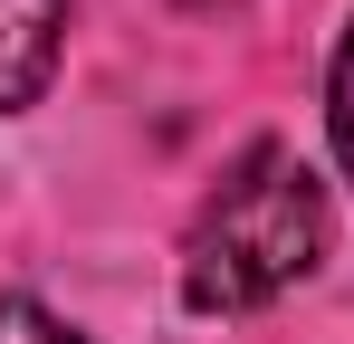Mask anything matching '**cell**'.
Wrapping results in <instances>:
<instances>
[{
	"mask_svg": "<svg viewBox=\"0 0 354 344\" xmlns=\"http://www.w3.org/2000/svg\"><path fill=\"white\" fill-rule=\"evenodd\" d=\"M326 124H335V163L354 172V29L335 48V77H326Z\"/></svg>",
	"mask_w": 354,
	"mask_h": 344,
	"instance_id": "cell-4",
	"label": "cell"
},
{
	"mask_svg": "<svg viewBox=\"0 0 354 344\" xmlns=\"http://www.w3.org/2000/svg\"><path fill=\"white\" fill-rule=\"evenodd\" d=\"M0 344H86L77 325H58L39 296H0Z\"/></svg>",
	"mask_w": 354,
	"mask_h": 344,
	"instance_id": "cell-3",
	"label": "cell"
},
{
	"mask_svg": "<svg viewBox=\"0 0 354 344\" xmlns=\"http://www.w3.org/2000/svg\"><path fill=\"white\" fill-rule=\"evenodd\" d=\"M326 239H335V211H326V182L306 172V153L249 144L182 229V306L249 316V306L288 296L297 278H316Z\"/></svg>",
	"mask_w": 354,
	"mask_h": 344,
	"instance_id": "cell-1",
	"label": "cell"
},
{
	"mask_svg": "<svg viewBox=\"0 0 354 344\" xmlns=\"http://www.w3.org/2000/svg\"><path fill=\"white\" fill-rule=\"evenodd\" d=\"M58 39H67V0H0V115H19L48 86Z\"/></svg>",
	"mask_w": 354,
	"mask_h": 344,
	"instance_id": "cell-2",
	"label": "cell"
}]
</instances>
